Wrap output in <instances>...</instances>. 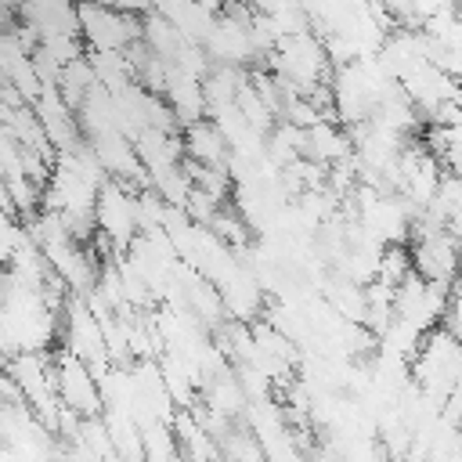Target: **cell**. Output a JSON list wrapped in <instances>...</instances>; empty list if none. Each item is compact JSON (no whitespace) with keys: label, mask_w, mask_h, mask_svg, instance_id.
I'll use <instances>...</instances> for the list:
<instances>
[{"label":"cell","mask_w":462,"mask_h":462,"mask_svg":"<svg viewBox=\"0 0 462 462\" xmlns=\"http://www.w3.org/2000/svg\"><path fill=\"white\" fill-rule=\"evenodd\" d=\"M444 328H448L451 336H458V339H462V285H455V289H451L448 314H444Z\"/></svg>","instance_id":"9"},{"label":"cell","mask_w":462,"mask_h":462,"mask_svg":"<svg viewBox=\"0 0 462 462\" xmlns=\"http://www.w3.org/2000/svg\"><path fill=\"white\" fill-rule=\"evenodd\" d=\"M94 220H97V235L108 238L116 253H126L141 238V191L130 188L126 180L108 177L101 184Z\"/></svg>","instance_id":"2"},{"label":"cell","mask_w":462,"mask_h":462,"mask_svg":"<svg viewBox=\"0 0 462 462\" xmlns=\"http://www.w3.org/2000/svg\"><path fill=\"white\" fill-rule=\"evenodd\" d=\"M79 36L87 54H126L144 40V18L97 0H79Z\"/></svg>","instance_id":"1"},{"label":"cell","mask_w":462,"mask_h":462,"mask_svg":"<svg viewBox=\"0 0 462 462\" xmlns=\"http://www.w3.org/2000/svg\"><path fill=\"white\" fill-rule=\"evenodd\" d=\"M256 18V14H253ZM253 18H235V14H220L206 36V54L213 65H249L260 58L256 40H253Z\"/></svg>","instance_id":"4"},{"label":"cell","mask_w":462,"mask_h":462,"mask_svg":"<svg viewBox=\"0 0 462 462\" xmlns=\"http://www.w3.org/2000/svg\"><path fill=\"white\" fill-rule=\"evenodd\" d=\"M350 155H354V141L339 119H321L318 126L303 130V159H314L318 166L332 170V166L346 162Z\"/></svg>","instance_id":"7"},{"label":"cell","mask_w":462,"mask_h":462,"mask_svg":"<svg viewBox=\"0 0 462 462\" xmlns=\"http://www.w3.org/2000/svg\"><path fill=\"white\" fill-rule=\"evenodd\" d=\"M180 141H184V159H191L199 166H231L235 152H231L224 130L209 116L180 126Z\"/></svg>","instance_id":"6"},{"label":"cell","mask_w":462,"mask_h":462,"mask_svg":"<svg viewBox=\"0 0 462 462\" xmlns=\"http://www.w3.org/2000/svg\"><path fill=\"white\" fill-rule=\"evenodd\" d=\"M411 274H415L411 249H408V245H383L375 282H383V285H390V289H401V285H404Z\"/></svg>","instance_id":"8"},{"label":"cell","mask_w":462,"mask_h":462,"mask_svg":"<svg viewBox=\"0 0 462 462\" xmlns=\"http://www.w3.org/2000/svg\"><path fill=\"white\" fill-rule=\"evenodd\" d=\"M18 14L40 40L47 36H79V0H22Z\"/></svg>","instance_id":"5"},{"label":"cell","mask_w":462,"mask_h":462,"mask_svg":"<svg viewBox=\"0 0 462 462\" xmlns=\"http://www.w3.org/2000/svg\"><path fill=\"white\" fill-rule=\"evenodd\" d=\"M458 14H462V7H458Z\"/></svg>","instance_id":"10"},{"label":"cell","mask_w":462,"mask_h":462,"mask_svg":"<svg viewBox=\"0 0 462 462\" xmlns=\"http://www.w3.org/2000/svg\"><path fill=\"white\" fill-rule=\"evenodd\" d=\"M54 386H58L61 408L72 411L76 419L101 415V404H105L101 375H94V368L87 361H79L76 354H69L65 346L54 350Z\"/></svg>","instance_id":"3"}]
</instances>
